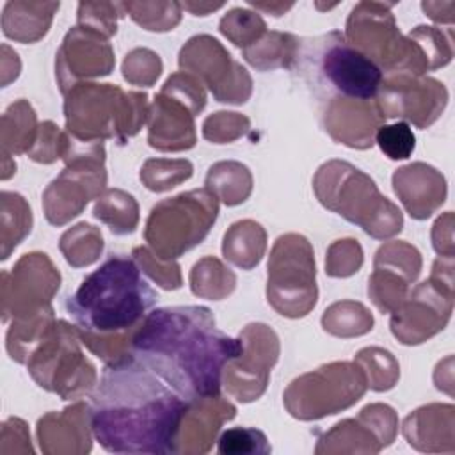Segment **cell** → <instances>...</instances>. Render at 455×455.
<instances>
[{
    "label": "cell",
    "mask_w": 455,
    "mask_h": 455,
    "mask_svg": "<svg viewBox=\"0 0 455 455\" xmlns=\"http://www.w3.org/2000/svg\"><path fill=\"white\" fill-rule=\"evenodd\" d=\"M130 352L192 405L219 396L224 368L243 345L215 325L208 307L172 306L148 313Z\"/></svg>",
    "instance_id": "1"
},
{
    "label": "cell",
    "mask_w": 455,
    "mask_h": 455,
    "mask_svg": "<svg viewBox=\"0 0 455 455\" xmlns=\"http://www.w3.org/2000/svg\"><path fill=\"white\" fill-rule=\"evenodd\" d=\"M190 403L132 354L108 364L92 395L91 428L112 453H176Z\"/></svg>",
    "instance_id": "2"
},
{
    "label": "cell",
    "mask_w": 455,
    "mask_h": 455,
    "mask_svg": "<svg viewBox=\"0 0 455 455\" xmlns=\"http://www.w3.org/2000/svg\"><path fill=\"white\" fill-rule=\"evenodd\" d=\"M156 291L128 256L112 254L66 300L76 327L87 334H116L137 327L156 304Z\"/></svg>",
    "instance_id": "3"
},
{
    "label": "cell",
    "mask_w": 455,
    "mask_h": 455,
    "mask_svg": "<svg viewBox=\"0 0 455 455\" xmlns=\"http://www.w3.org/2000/svg\"><path fill=\"white\" fill-rule=\"evenodd\" d=\"M299 71L320 100H373L384 82L382 69L339 32L306 39L297 55Z\"/></svg>",
    "instance_id": "4"
},
{
    "label": "cell",
    "mask_w": 455,
    "mask_h": 455,
    "mask_svg": "<svg viewBox=\"0 0 455 455\" xmlns=\"http://www.w3.org/2000/svg\"><path fill=\"white\" fill-rule=\"evenodd\" d=\"M217 451L224 455H251L270 453L272 448L267 441V435L261 430L236 427L222 432Z\"/></svg>",
    "instance_id": "5"
},
{
    "label": "cell",
    "mask_w": 455,
    "mask_h": 455,
    "mask_svg": "<svg viewBox=\"0 0 455 455\" xmlns=\"http://www.w3.org/2000/svg\"><path fill=\"white\" fill-rule=\"evenodd\" d=\"M375 142L379 144L380 151L391 160H405L412 155L416 148V137L412 133V128L403 121L382 124L377 130Z\"/></svg>",
    "instance_id": "6"
}]
</instances>
